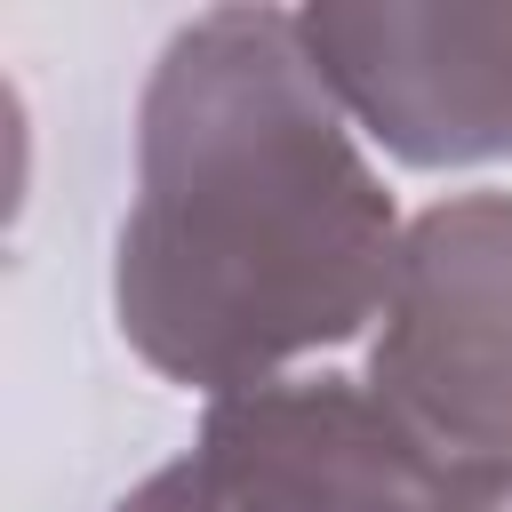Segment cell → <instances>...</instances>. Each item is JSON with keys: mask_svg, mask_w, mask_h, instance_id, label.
I'll return each instance as SVG.
<instances>
[{"mask_svg": "<svg viewBox=\"0 0 512 512\" xmlns=\"http://www.w3.org/2000/svg\"><path fill=\"white\" fill-rule=\"evenodd\" d=\"M400 232L296 16L208 8L160 48L112 240V320L152 376L208 400L280 384L384 312Z\"/></svg>", "mask_w": 512, "mask_h": 512, "instance_id": "obj_1", "label": "cell"}, {"mask_svg": "<svg viewBox=\"0 0 512 512\" xmlns=\"http://www.w3.org/2000/svg\"><path fill=\"white\" fill-rule=\"evenodd\" d=\"M376 320L368 392L440 464H512V192L432 200Z\"/></svg>", "mask_w": 512, "mask_h": 512, "instance_id": "obj_2", "label": "cell"}, {"mask_svg": "<svg viewBox=\"0 0 512 512\" xmlns=\"http://www.w3.org/2000/svg\"><path fill=\"white\" fill-rule=\"evenodd\" d=\"M440 456L344 376H280L208 400L192 448L112 512H424Z\"/></svg>", "mask_w": 512, "mask_h": 512, "instance_id": "obj_3", "label": "cell"}, {"mask_svg": "<svg viewBox=\"0 0 512 512\" xmlns=\"http://www.w3.org/2000/svg\"><path fill=\"white\" fill-rule=\"evenodd\" d=\"M304 56L392 160H512V0H320L296 8Z\"/></svg>", "mask_w": 512, "mask_h": 512, "instance_id": "obj_4", "label": "cell"}, {"mask_svg": "<svg viewBox=\"0 0 512 512\" xmlns=\"http://www.w3.org/2000/svg\"><path fill=\"white\" fill-rule=\"evenodd\" d=\"M424 512H512V464H440Z\"/></svg>", "mask_w": 512, "mask_h": 512, "instance_id": "obj_5", "label": "cell"}]
</instances>
